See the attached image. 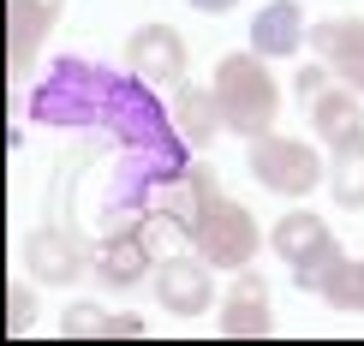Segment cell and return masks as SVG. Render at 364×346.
<instances>
[{"label":"cell","instance_id":"13","mask_svg":"<svg viewBox=\"0 0 364 346\" xmlns=\"http://www.w3.org/2000/svg\"><path fill=\"white\" fill-rule=\"evenodd\" d=\"M299 42H305V6H299V0H269V6L251 18V48L263 60L299 54Z\"/></svg>","mask_w":364,"mask_h":346},{"label":"cell","instance_id":"6","mask_svg":"<svg viewBox=\"0 0 364 346\" xmlns=\"http://www.w3.org/2000/svg\"><path fill=\"white\" fill-rule=\"evenodd\" d=\"M126 72H138L149 90H179L186 84V36L173 24H138L126 42Z\"/></svg>","mask_w":364,"mask_h":346},{"label":"cell","instance_id":"12","mask_svg":"<svg viewBox=\"0 0 364 346\" xmlns=\"http://www.w3.org/2000/svg\"><path fill=\"white\" fill-rule=\"evenodd\" d=\"M66 0H6V42H12V78H24V66L36 60L42 36L54 30Z\"/></svg>","mask_w":364,"mask_h":346},{"label":"cell","instance_id":"18","mask_svg":"<svg viewBox=\"0 0 364 346\" xmlns=\"http://www.w3.org/2000/svg\"><path fill=\"white\" fill-rule=\"evenodd\" d=\"M316 298L335 305V310H358V317H364V257H358V263L341 257L335 269H328V281L316 287Z\"/></svg>","mask_w":364,"mask_h":346},{"label":"cell","instance_id":"2","mask_svg":"<svg viewBox=\"0 0 364 346\" xmlns=\"http://www.w3.org/2000/svg\"><path fill=\"white\" fill-rule=\"evenodd\" d=\"M209 90H215V108L227 119V131H239V138L269 131V126H275V114H281V90H275V78H269V66H263V54H257V48L215 60Z\"/></svg>","mask_w":364,"mask_h":346},{"label":"cell","instance_id":"20","mask_svg":"<svg viewBox=\"0 0 364 346\" xmlns=\"http://www.w3.org/2000/svg\"><path fill=\"white\" fill-rule=\"evenodd\" d=\"M293 90H299V102H305V108H311V102H316V96H323V90H328V66H323V60H316V66H299Z\"/></svg>","mask_w":364,"mask_h":346},{"label":"cell","instance_id":"3","mask_svg":"<svg viewBox=\"0 0 364 346\" xmlns=\"http://www.w3.org/2000/svg\"><path fill=\"white\" fill-rule=\"evenodd\" d=\"M186 245L209 269H245L257 257V221H251V209H239L233 198H221L209 185L203 203H197V215H191V227H186Z\"/></svg>","mask_w":364,"mask_h":346},{"label":"cell","instance_id":"4","mask_svg":"<svg viewBox=\"0 0 364 346\" xmlns=\"http://www.w3.org/2000/svg\"><path fill=\"white\" fill-rule=\"evenodd\" d=\"M245 168H251L257 185L281 191V198H305L311 185H323V179H328L323 156H316L311 144L275 138V131H257V138H245Z\"/></svg>","mask_w":364,"mask_h":346},{"label":"cell","instance_id":"10","mask_svg":"<svg viewBox=\"0 0 364 346\" xmlns=\"http://www.w3.org/2000/svg\"><path fill=\"white\" fill-rule=\"evenodd\" d=\"M305 42L316 48V60H323L335 78H346L364 96V18H316Z\"/></svg>","mask_w":364,"mask_h":346},{"label":"cell","instance_id":"1","mask_svg":"<svg viewBox=\"0 0 364 346\" xmlns=\"http://www.w3.org/2000/svg\"><path fill=\"white\" fill-rule=\"evenodd\" d=\"M30 119L54 131L114 144V173L102 198V233L144 221L179 173H191V138L161 108V96L138 72H114L102 60H54L48 78L30 90Z\"/></svg>","mask_w":364,"mask_h":346},{"label":"cell","instance_id":"5","mask_svg":"<svg viewBox=\"0 0 364 346\" xmlns=\"http://www.w3.org/2000/svg\"><path fill=\"white\" fill-rule=\"evenodd\" d=\"M269 245H275V257L293 269V281L305 293H316L328 281V269L341 263V239L323 227V221L311 215V209H293V215L275 221V233H269Z\"/></svg>","mask_w":364,"mask_h":346},{"label":"cell","instance_id":"8","mask_svg":"<svg viewBox=\"0 0 364 346\" xmlns=\"http://www.w3.org/2000/svg\"><path fill=\"white\" fill-rule=\"evenodd\" d=\"M156 298L168 317H203L209 305H215V269L203 257H161L156 263Z\"/></svg>","mask_w":364,"mask_h":346},{"label":"cell","instance_id":"7","mask_svg":"<svg viewBox=\"0 0 364 346\" xmlns=\"http://www.w3.org/2000/svg\"><path fill=\"white\" fill-rule=\"evenodd\" d=\"M156 263H161V257L149 251L144 227H132V221H126V227H108V233L96 239V251H90V269H96V281H102V287H119V293L138 287V281H144Z\"/></svg>","mask_w":364,"mask_h":346},{"label":"cell","instance_id":"14","mask_svg":"<svg viewBox=\"0 0 364 346\" xmlns=\"http://www.w3.org/2000/svg\"><path fill=\"white\" fill-rule=\"evenodd\" d=\"M305 114H311L316 138H328V149H335L341 138H353V131H364V108H358V90L353 84H346V90H323Z\"/></svg>","mask_w":364,"mask_h":346},{"label":"cell","instance_id":"9","mask_svg":"<svg viewBox=\"0 0 364 346\" xmlns=\"http://www.w3.org/2000/svg\"><path fill=\"white\" fill-rule=\"evenodd\" d=\"M90 269V251L78 245V233L66 227H36L24 239V275L36 281V287H72Z\"/></svg>","mask_w":364,"mask_h":346},{"label":"cell","instance_id":"16","mask_svg":"<svg viewBox=\"0 0 364 346\" xmlns=\"http://www.w3.org/2000/svg\"><path fill=\"white\" fill-rule=\"evenodd\" d=\"M328 191H335L341 209H364V131L335 144V156H328Z\"/></svg>","mask_w":364,"mask_h":346},{"label":"cell","instance_id":"15","mask_svg":"<svg viewBox=\"0 0 364 346\" xmlns=\"http://www.w3.org/2000/svg\"><path fill=\"white\" fill-rule=\"evenodd\" d=\"M60 328H66L72 340H138L144 335V317H132V310H102V305H66V317H60Z\"/></svg>","mask_w":364,"mask_h":346},{"label":"cell","instance_id":"17","mask_svg":"<svg viewBox=\"0 0 364 346\" xmlns=\"http://www.w3.org/2000/svg\"><path fill=\"white\" fill-rule=\"evenodd\" d=\"M173 119L191 144H215V131L227 126L221 108H215V90H197V84H179L173 90Z\"/></svg>","mask_w":364,"mask_h":346},{"label":"cell","instance_id":"19","mask_svg":"<svg viewBox=\"0 0 364 346\" xmlns=\"http://www.w3.org/2000/svg\"><path fill=\"white\" fill-rule=\"evenodd\" d=\"M6 323H12V335H24V328L36 323V293H30L24 281H12V293H6Z\"/></svg>","mask_w":364,"mask_h":346},{"label":"cell","instance_id":"11","mask_svg":"<svg viewBox=\"0 0 364 346\" xmlns=\"http://www.w3.org/2000/svg\"><path fill=\"white\" fill-rule=\"evenodd\" d=\"M269 328H275V317H269V287H263V275L239 269L233 293L221 298V335H233V340H257V335H269Z\"/></svg>","mask_w":364,"mask_h":346},{"label":"cell","instance_id":"21","mask_svg":"<svg viewBox=\"0 0 364 346\" xmlns=\"http://www.w3.org/2000/svg\"><path fill=\"white\" fill-rule=\"evenodd\" d=\"M186 6H197V12H233L239 0H186Z\"/></svg>","mask_w":364,"mask_h":346}]
</instances>
